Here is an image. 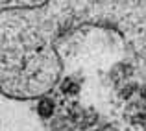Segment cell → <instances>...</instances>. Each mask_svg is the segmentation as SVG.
I'll return each mask as SVG.
<instances>
[{"label":"cell","instance_id":"1","mask_svg":"<svg viewBox=\"0 0 146 131\" xmlns=\"http://www.w3.org/2000/svg\"><path fill=\"white\" fill-rule=\"evenodd\" d=\"M17 24H2V87L9 96L32 98L56 83L59 63L37 30L22 21Z\"/></svg>","mask_w":146,"mask_h":131},{"label":"cell","instance_id":"2","mask_svg":"<svg viewBox=\"0 0 146 131\" xmlns=\"http://www.w3.org/2000/svg\"><path fill=\"white\" fill-rule=\"evenodd\" d=\"M52 109H54V105L50 103V100H43V102L39 103V113H43L44 116L52 114Z\"/></svg>","mask_w":146,"mask_h":131}]
</instances>
